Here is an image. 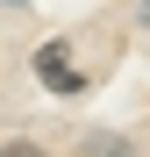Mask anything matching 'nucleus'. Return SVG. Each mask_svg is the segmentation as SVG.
Masks as SVG:
<instances>
[{
	"instance_id": "nucleus-1",
	"label": "nucleus",
	"mask_w": 150,
	"mask_h": 157,
	"mask_svg": "<svg viewBox=\"0 0 150 157\" xmlns=\"http://www.w3.org/2000/svg\"><path fill=\"white\" fill-rule=\"evenodd\" d=\"M36 78H43L50 93H86V71L71 64V43H43L36 50Z\"/></svg>"
},
{
	"instance_id": "nucleus-2",
	"label": "nucleus",
	"mask_w": 150,
	"mask_h": 157,
	"mask_svg": "<svg viewBox=\"0 0 150 157\" xmlns=\"http://www.w3.org/2000/svg\"><path fill=\"white\" fill-rule=\"evenodd\" d=\"M0 157H43L36 143H0Z\"/></svg>"
}]
</instances>
